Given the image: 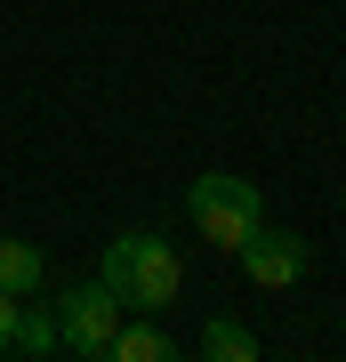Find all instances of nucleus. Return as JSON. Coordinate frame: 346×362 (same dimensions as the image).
I'll return each mask as SVG.
<instances>
[{"label":"nucleus","mask_w":346,"mask_h":362,"mask_svg":"<svg viewBox=\"0 0 346 362\" xmlns=\"http://www.w3.org/2000/svg\"><path fill=\"white\" fill-rule=\"evenodd\" d=\"M97 282H113V298H121V306L154 314V306H178L185 266H178V250H169L161 233H121V242H105Z\"/></svg>","instance_id":"1"},{"label":"nucleus","mask_w":346,"mask_h":362,"mask_svg":"<svg viewBox=\"0 0 346 362\" xmlns=\"http://www.w3.org/2000/svg\"><path fill=\"white\" fill-rule=\"evenodd\" d=\"M185 209H193V233H202L209 250H242L258 226H266V202H258V185L250 177H233V169H202L193 177V194H185Z\"/></svg>","instance_id":"2"},{"label":"nucleus","mask_w":346,"mask_h":362,"mask_svg":"<svg viewBox=\"0 0 346 362\" xmlns=\"http://www.w3.org/2000/svg\"><path fill=\"white\" fill-rule=\"evenodd\" d=\"M121 314H129V306L113 298V282H81V290H64V298H57V338H64V354L105 362V338H113Z\"/></svg>","instance_id":"3"},{"label":"nucleus","mask_w":346,"mask_h":362,"mask_svg":"<svg viewBox=\"0 0 346 362\" xmlns=\"http://www.w3.org/2000/svg\"><path fill=\"white\" fill-rule=\"evenodd\" d=\"M233 258H242V274H250L258 290H298V282H306V266H314V242H306V233H290V226H258Z\"/></svg>","instance_id":"4"},{"label":"nucleus","mask_w":346,"mask_h":362,"mask_svg":"<svg viewBox=\"0 0 346 362\" xmlns=\"http://www.w3.org/2000/svg\"><path fill=\"white\" fill-rule=\"evenodd\" d=\"M178 354H185V346H178L161 322H129V314L113 322V338H105V362H178Z\"/></svg>","instance_id":"5"},{"label":"nucleus","mask_w":346,"mask_h":362,"mask_svg":"<svg viewBox=\"0 0 346 362\" xmlns=\"http://www.w3.org/2000/svg\"><path fill=\"white\" fill-rule=\"evenodd\" d=\"M193 354L202 362H258V330H242L233 314H209L202 338H193Z\"/></svg>","instance_id":"6"},{"label":"nucleus","mask_w":346,"mask_h":362,"mask_svg":"<svg viewBox=\"0 0 346 362\" xmlns=\"http://www.w3.org/2000/svg\"><path fill=\"white\" fill-rule=\"evenodd\" d=\"M40 282H49V258H40L33 242H16V233H0V290H8V298H33Z\"/></svg>","instance_id":"7"},{"label":"nucleus","mask_w":346,"mask_h":362,"mask_svg":"<svg viewBox=\"0 0 346 362\" xmlns=\"http://www.w3.org/2000/svg\"><path fill=\"white\" fill-rule=\"evenodd\" d=\"M57 306H16V330H8V354H57Z\"/></svg>","instance_id":"8"},{"label":"nucleus","mask_w":346,"mask_h":362,"mask_svg":"<svg viewBox=\"0 0 346 362\" xmlns=\"http://www.w3.org/2000/svg\"><path fill=\"white\" fill-rule=\"evenodd\" d=\"M8 330H16V298L0 290V354H8Z\"/></svg>","instance_id":"9"}]
</instances>
